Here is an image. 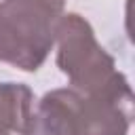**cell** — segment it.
Instances as JSON below:
<instances>
[{"label": "cell", "instance_id": "1", "mask_svg": "<svg viewBox=\"0 0 135 135\" xmlns=\"http://www.w3.org/2000/svg\"><path fill=\"white\" fill-rule=\"evenodd\" d=\"M65 0H2L0 2V61L36 72L55 44V25Z\"/></svg>", "mask_w": 135, "mask_h": 135}, {"label": "cell", "instance_id": "2", "mask_svg": "<svg viewBox=\"0 0 135 135\" xmlns=\"http://www.w3.org/2000/svg\"><path fill=\"white\" fill-rule=\"evenodd\" d=\"M57 68L68 76L74 91L95 95L105 91L122 72L114 57L97 42L91 23L78 13H63L55 25Z\"/></svg>", "mask_w": 135, "mask_h": 135}, {"label": "cell", "instance_id": "3", "mask_svg": "<svg viewBox=\"0 0 135 135\" xmlns=\"http://www.w3.org/2000/svg\"><path fill=\"white\" fill-rule=\"evenodd\" d=\"M131 122L133 91L124 74L105 91L78 99V135H129Z\"/></svg>", "mask_w": 135, "mask_h": 135}, {"label": "cell", "instance_id": "4", "mask_svg": "<svg viewBox=\"0 0 135 135\" xmlns=\"http://www.w3.org/2000/svg\"><path fill=\"white\" fill-rule=\"evenodd\" d=\"M78 99L74 89H53L34 105L25 135H78Z\"/></svg>", "mask_w": 135, "mask_h": 135}, {"label": "cell", "instance_id": "5", "mask_svg": "<svg viewBox=\"0 0 135 135\" xmlns=\"http://www.w3.org/2000/svg\"><path fill=\"white\" fill-rule=\"evenodd\" d=\"M34 93L21 82H0V131L25 135L34 114Z\"/></svg>", "mask_w": 135, "mask_h": 135}, {"label": "cell", "instance_id": "6", "mask_svg": "<svg viewBox=\"0 0 135 135\" xmlns=\"http://www.w3.org/2000/svg\"><path fill=\"white\" fill-rule=\"evenodd\" d=\"M0 135H11V133H6V131H0Z\"/></svg>", "mask_w": 135, "mask_h": 135}]
</instances>
